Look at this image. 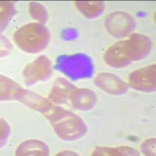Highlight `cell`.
<instances>
[{"label":"cell","mask_w":156,"mask_h":156,"mask_svg":"<svg viewBox=\"0 0 156 156\" xmlns=\"http://www.w3.org/2000/svg\"><path fill=\"white\" fill-rule=\"evenodd\" d=\"M49 34L46 27L40 23H30L16 32L15 42L26 51L36 52L41 51L48 44Z\"/></svg>","instance_id":"3"},{"label":"cell","mask_w":156,"mask_h":156,"mask_svg":"<svg viewBox=\"0 0 156 156\" xmlns=\"http://www.w3.org/2000/svg\"><path fill=\"white\" fill-rule=\"evenodd\" d=\"M75 3L87 17L97 16L104 9L103 2H76Z\"/></svg>","instance_id":"15"},{"label":"cell","mask_w":156,"mask_h":156,"mask_svg":"<svg viewBox=\"0 0 156 156\" xmlns=\"http://www.w3.org/2000/svg\"><path fill=\"white\" fill-rule=\"evenodd\" d=\"M2 6L3 5H2ZM11 11H12V4L11 2H7V9H5L3 6V9L2 8V23H6V20L9 19V16H10Z\"/></svg>","instance_id":"17"},{"label":"cell","mask_w":156,"mask_h":156,"mask_svg":"<svg viewBox=\"0 0 156 156\" xmlns=\"http://www.w3.org/2000/svg\"><path fill=\"white\" fill-rule=\"evenodd\" d=\"M51 73V62L49 59L45 56H40L25 68L23 78L25 83L30 84L38 80L48 79Z\"/></svg>","instance_id":"7"},{"label":"cell","mask_w":156,"mask_h":156,"mask_svg":"<svg viewBox=\"0 0 156 156\" xmlns=\"http://www.w3.org/2000/svg\"><path fill=\"white\" fill-rule=\"evenodd\" d=\"M108 32L115 37H122L129 34L134 27V20L126 12H116L108 15L106 20Z\"/></svg>","instance_id":"6"},{"label":"cell","mask_w":156,"mask_h":156,"mask_svg":"<svg viewBox=\"0 0 156 156\" xmlns=\"http://www.w3.org/2000/svg\"><path fill=\"white\" fill-rule=\"evenodd\" d=\"M16 98L25 105H28L36 110H40L41 112L44 111L50 105L48 101L44 99V98L23 89L20 90Z\"/></svg>","instance_id":"11"},{"label":"cell","mask_w":156,"mask_h":156,"mask_svg":"<svg viewBox=\"0 0 156 156\" xmlns=\"http://www.w3.org/2000/svg\"><path fill=\"white\" fill-rule=\"evenodd\" d=\"M57 66L58 69L63 71L62 73L73 79H81L90 76L92 71L90 58L81 54L58 58Z\"/></svg>","instance_id":"4"},{"label":"cell","mask_w":156,"mask_h":156,"mask_svg":"<svg viewBox=\"0 0 156 156\" xmlns=\"http://www.w3.org/2000/svg\"><path fill=\"white\" fill-rule=\"evenodd\" d=\"M92 155H138V151L128 147H96Z\"/></svg>","instance_id":"13"},{"label":"cell","mask_w":156,"mask_h":156,"mask_svg":"<svg viewBox=\"0 0 156 156\" xmlns=\"http://www.w3.org/2000/svg\"><path fill=\"white\" fill-rule=\"evenodd\" d=\"M17 155H46L48 154V146L39 140H27L20 146Z\"/></svg>","instance_id":"12"},{"label":"cell","mask_w":156,"mask_h":156,"mask_svg":"<svg viewBox=\"0 0 156 156\" xmlns=\"http://www.w3.org/2000/svg\"><path fill=\"white\" fill-rule=\"evenodd\" d=\"M73 106L81 110L90 108L96 101V95L93 91L88 89L76 90L70 98Z\"/></svg>","instance_id":"10"},{"label":"cell","mask_w":156,"mask_h":156,"mask_svg":"<svg viewBox=\"0 0 156 156\" xmlns=\"http://www.w3.org/2000/svg\"><path fill=\"white\" fill-rule=\"evenodd\" d=\"M75 90L76 87L69 81L59 78L55 80L52 90L49 94V98L55 102H64L68 98H70Z\"/></svg>","instance_id":"9"},{"label":"cell","mask_w":156,"mask_h":156,"mask_svg":"<svg viewBox=\"0 0 156 156\" xmlns=\"http://www.w3.org/2000/svg\"><path fill=\"white\" fill-rule=\"evenodd\" d=\"M151 48V43L148 37L135 34L110 47L105 52V61L113 67L126 66L133 61L144 58Z\"/></svg>","instance_id":"1"},{"label":"cell","mask_w":156,"mask_h":156,"mask_svg":"<svg viewBox=\"0 0 156 156\" xmlns=\"http://www.w3.org/2000/svg\"><path fill=\"white\" fill-rule=\"evenodd\" d=\"M129 83L133 88L142 91L155 89V65L133 71L129 76Z\"/></svg>","instance_id":"5"},{"label":"cell","mask_w":156,"mask_h":156,"mask_svg":"<svg viewBox=\"0 0 156 156\" xmlns=\"http://www.w3.org/2000/svg\"><path fill=\"white\" fill-rule=\"evenodd\" d=\"M2 87H1V97L2 99H11V98H16L18 94L21 90V87L17 83H14L12 80H9L7 77L2 76L1 79Z\"/></svg>","instance_id":"14"},{"label":"cell","mask_w":156,"mask_h":156,"mask_svg":"<svg viewBox=\"0 0 156 156\" xmlns=\"http://www.w3.org/2000/svg\"><path fill=\"white\" fill-rule=\"evenodd\" d=\"M142 151L147 155L155 154V139H149L142 144Z\"/></svg>","instance_id":"16"},{"label":"cell","mask_w":156,"mask_h":156,"mask_svg":"<svg viewBox=\"0 0 156 156\" xmlns=\"http://www.w3.org/2000/svg\"><path fill=\"white\" fill-rule=\"evenodd\" d=\"M96 85L111 94H119L125 92L127 84L117 76L111 73H100L96 76Z\"/></svg>","instance_id":"8"},{"label":"cell","mask_w":156,"mask_h":156,"mask_svg":"<svg viewBox=\"0 0 156 156\" xmlns=\"http://www.w3.org/2000/svg\"><path fill=\"white\" fill-rule=\"evenodd\" d=\"M42 112L54 126L58 136L64 140H73L85 133L84 122L72 112L51 105Z\"/></svg>","instance_id":"2"}]
</instances>
